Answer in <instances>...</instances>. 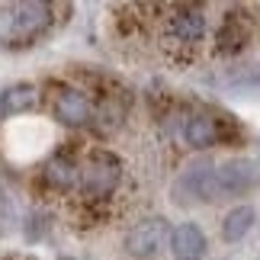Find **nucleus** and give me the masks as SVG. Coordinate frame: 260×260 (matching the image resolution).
I'll list each match as a JSON object with an SVG mask.
<instances>
[{
  "label": "nucleus",
  "mask_w": 260,
  "mask_h": 260,
  "mask_svg": "<svg viewBox=\"0 0 260 260\" xmlns=\"http://www.w3.org/2000/svg\"><path fill=\"white\" fill-rule=\"evenodd\" d=\"M55 119L64 125H84L90 122V100L81 90H61L55 96Z\"/></svg>",
  "instance_id": "obj_7"
},
{
  "label": "nucleus",
  "mask_w": 260,
  "mask_h": 260,
  "mask_svg": "<svg viewBox=\"0 0 260 260\" xmlns=\"http://www.w3.org/2000/svg\"><path fill=\"white\" fill-rule=\"evenodd\" d=\"M119 174H122V164H119L116 154L93 151L84 161V167L77 171V180H81V189H84L87 196H106V193H113V189H116Z\"/></svg>",
  "instance_id": "obj_3"
},
{
  "label": "nucleus",
  "mask_w": 260,
  "mask_h": 260,
  "mask_svg": "<svg viewBox=\"0 0 260 260\" xmlns=\"http://www.w3.org/2000/svg\"><path fill=\"white\" fill-rule=\"evenodd\" d=\"M260 186V167L251 157H232L215 167V196H247Z\"/></svg>",
  "instance_id": "obj_4"
},
{
  "label": "nucleus",
  "mask_w": 260,
  "mask_h": 260,
  "mask_svg": "<svg viewBox=\"0 0 260 260\" xmlns=\"http://www.w3.org/2000/svg\"><path fill=\"white\" fill-rule=\"evenodd\" d=\"M48 180H52L55 186H71L77 180V167L68 161V157H55V161H48Z\"/></svg>",
  "instance_id": "obj_12"
},
{
  "label": "nucleus",
  "mask_w": 260,
  "mask_h": 260,
  "mask_svg": "<svg viewBox=\"0 0 260 260\" xmlns=\"http://www.w3.org/2000/svg\"><path fill=\"white\" fill-rule=\"evenodd\" d=\"M52 23L48 4H16L10 10H0V42H32Z\"/></svg>",
  "instance_id": "obj_1"
},
{
  "label": "nucleus",
  "mask_w": 260,
  "mask_h": 260,
  "mask_svg": "<svg viewBox=\"0 0 260 260\" xmlns=\"http://www.w3.org/2000/svg\"><path fill=\"white\" fill-rule=\"evenodd\" d=\"M36 87L32 84H13V87H7L4 93H0V113L4 116H19V113H26V109H32L36 106Z\"/></svg>",
  "instance_id": "obj_10"
},
{
  "label": "nucleus",
  "mask_w": 260,
  "mask_h": 260,
  "mask_svg": "<svg viewBox=\"0 0 260 260\" xmlns=\"http://www.w3.org/2000/svg\"><path fill=\"white\" fill-rule=\"evenodd\" d=\"M167 241H171V225L154 215V218H142V222L125 235V251L135 260H151L164 251Z\"/></svg>",
  "instance_id": "obj_5"
},
{
  "label": "nucleus",
  "mask_w": 260,
  "mask_h": 260,
  "mask_svg": "<svg viewBox=\"0 0 260 260\" xmlns=\"http://www.w3.org/2000/svg\"><path fill=\"white\" fill-rule=\"evenodd\" d=\"M174 260H203L206 257V232L196 222H180L171 232Z\"/></svg>",
  "instance_id": "obj_6"
},
{
  "label": "nucleus",
  "mask_w": 260,
  "mask_h": 260,
  "mask_svg": "<svg viewBox=\"0 0 260 260\" xmlns=\"http://www.w3.org/2000/svg\"><path fill=\"white\" fill-rule=\"evenodd\" d=\"M183 138L193 148H212L218 142V125L209 116H189L183 122Z\"/></svg>",
  "instance_id": "obj_11"
},
{
  "label": "nucleus",
  "mask_w": 260,
  "mask_h": 260,
  "mask_svg": "<svg viewBox=\"0 0 260 260\" xmlns=\"http://www.w3.org/2000/svg\"><path fill=\"white\" fill-rule=\"evenodd\" d=\"M215 196V167L209 161L189 164L174 183V203L177 206H193V203H212Z\"/></svg>",
  "instance_id": "obj_2"
},
{
  "label": "nucleus",
  "mask_w": 260,
  "mask_h": 260,
  "mask_svg": "<svg viewBox=\"0 0 260 260\" xmlns=\"http://www.w3.org/2000/svg\"><path fill=\"white\" fill-rule=\"evenodd\" d=\"M254 206H235V209H228L225 218H222V241L228 244H235V241H241V238H247V232L254 228Z\"/></svg>",
  "instance_id": "obj_8"
},
{
  "label": "nucleus",
  "mask_w": 260,
  "mask_h": 260,
  "mask_svg": "<svg viewBox=\"0 0 260 260\" xmlns=\"http://www.w3.org/2000/svg\"><path fill=\"white\" fill-rule=\"evenodd\" d=\"M206 32V16L203 10H177L171 19V36L180 42H199Z\"/></svg>",
  "instance_id": "obj_9"
}]
</instances>
